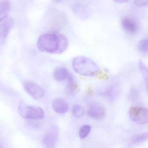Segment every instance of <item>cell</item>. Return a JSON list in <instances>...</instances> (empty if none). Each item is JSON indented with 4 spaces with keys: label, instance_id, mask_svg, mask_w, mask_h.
Listing matches in <instances>:
<instances>
[{
    "label": "cell",
    "instance_id": "6da1fadb",
    "mask_svg": "<svg viewBox=\"0 0 148 148\" xmlns=\"http://www.w3.org/2000/svg\"><path fill=\"white\" fill-rule=\"evenodd\" d=\"M73 69L85 76H93L99 73V67L93 60L83 56L76 57L72 62Z\"/></svg>",
    "mask_w": 148,
    "mask_h": 148
},
{
    "label": "cell",
    "instance_id": "7a4b0ae2",
    "mask_svg": "<svg viewBox=\"0 0 148 148\" xmlns=\"http://www.w3.org/2000/svg\"><path fill=\"white\" fill-rule=\"evenodd\" d=\"M58 46V37L56 33L44 34L38 38L37 47L40 51L55 53Z\"/></svg>",
    "mask_w": 148,
    "mask_h": 148
},
{
    "label": "cell",
    "instance_id": "3957f363",
    "mask_svg": "<svg viewBox=\"0 0 148 148\" xmlns=\"http://www.w3.org/2000/svg\"><path fill=\"white\" fill-rule=\"evenodd\" d=\"M18 111L24 119L41 120L44 117V111L41 108L36 106H29L23 102L19 103Z\"/></svg>",
    "mask_w": 148,
    "mask_h": 148
},
{
    "label": "cell",
    "instance_id": "277c9868",
    "mask_svg": "<svg viewBox=\"0 0 148 148\" xmlns=\"http://www.w3.org/2000/svg\"><path fill=\"white\" fill-rule=\"evenodd\" d=\"M129 116L134 122L140 125L145 124L148 122V110L142 107H132L129 109Z\"/></svg>",
    "mask_w": 148,
    "mask_h": 148
},
{
    "label": "cell",
    "instance_id": "5b68a950",
    "mask_svg": "<svg viewBox=\"0 0 148 148\" xmlns=\"http://www.w3.org/2000/svg\"><path fill=\"white\" fill-rule=\"evenodd\" d=\"M59 135L57 126L53 125L48 130L43 138V144L45 148H56Z\"/></svg>",
    "mask_w": 148,
    "mask_h": 148
},
{
    "label": "cell",
    "instance_id": "8992f818",
    "mask_svg": "<svg viewBox=\"0 0 148 148\" xmlns=\"http://www.w3.org/2000/svg\"><path fill=\"white\" fill-rule=\"evenodd\" d=\"M23 85L27 93L34 99H40L44 96L43 89L34 82L25 81L23 83Z\"/></svg>",
    "mask_w": 148,
    "mask_h": 148
},
{
    "label": "cell",
    "instance_id": "52a82bcc",
    "mask_svg": "<svg viewBox=\"0 0 148 148\" xmlns=\"http://www.w3.org/2000/svg\"><path fill=\"white\" fill-rule=\"evenodd\" d=\"M14 25V21L10 17L4 18L0 23V44L3 45L6 42L10 31Z\"/></svg>",
    "mask_w": 148,
    "mask_h": 148
},
{
    "label": "cell",
    "instance_id": "ba28073f",
    "mask_svg": "<svg viewBox=\"0 0 148 148\" xmlns=\"http://www.w3.org/2000/svg\"><path fill=\"white\" fill-rule=\"evenodd\" d=\"M89 116L96 120H102L105 117L106 111L101 105L98 103H93L87 110Z\"/></svg>",
    "mask_w": 148,
    "mask_h": 148
},
{
    "label": "cell",
    "instance_id": "9c48e42d",
    "mask_svg": "<svg viewBox=\"0 0 148 148\" xmlns=\"http://www.w3.org/2000/svg\"><path fill=\"white\" fill-rule=\"evenodd\" d=\"M123 29L130 34H135L137 32L138 26L135 21L129 17H125L122 21Z\"/></svg>",
    "mask_w": 148,
    "mask_h": 148
},
{
    "label": "cell",
    "instance_id": "30bf717a",
    "mask_svg": "<svg viewBox=\"0 0 148 148\" xmlns=\"http://www.w3.org/2000/svg\"><path fill=\"white\" fill-rule=\"evenodd\" d=\"M52 107L55 112L59 114H65L69 109L67 102L62 98L55 99L52 103Z\"/></svg>",
    "mask_w": 148,
    "mask_h": 148
},
{
    "label": "cell",
    "instance_id": "8fae6325",
    "mask_svg": "<svg viewBox=\"0 0 148 148\" xmlns=\"http://www.w3.org/2000/svg\"><path fill=\"white\" fill-rule=\"evenodd\" d=\"M67 83L65 88V92L68 95L73 96L75 95L77 90V86L74 79V77L69 73L67 77Z\"/></svg>",
    "mask_w": 148,
    "mask_h": 148
},
{
    "label": "cell",
    "instance_id": "7c38bea8",
    "mask_svg": "<svg viewBox=\"0 0 148 148\" xmlns=\"http://www.w3.org/2000/svg\"><path fill=\"white\" fill-rule=\"evenodd\" d=\"M58 37V46L55 53L61 54L67 50L68 47V40L67 37L62 34L56 33Z\"/></svg>",
    "mask_w": 148,
    "mask_h": 148
},
{
    "label": "cell",
    "instance_id": "4fadbf2b",
    "mask_svg": "<svg viewBox=\"0 0 148 148\" xmlns=\"http://www.w3.org/2000/svg\"><path fill=\"white\" fill-rule=\"evenodd\" d=\"M68 74L67 70L65 67L59 66L55 69L53 76L56 81H61L67 78Z\"/></svg>",
    "mask_w": 148,
    "mask_h": 148
},
{
    "label": "cell",
    "instance_id": "5bb4252c",
    "mask_svg": "<svg viewBox=\"0 0 148 148\" xmlns=\"http://www.w3.org/2000/svg\"><path fill=\"white\" fill-rule=\"evenodd\" d=\"M72 113L75 117L79 118L81 117L84 114V109L81 105L76 104L72 108Z\"/></svg>",
    "mask_w": 148,
    "mask_h": 148
},
{
    "label": "cell",
    "instance_id": "9a60e30c",
    "mask_svg": "<svg viewBox=\"0 0 148 148\" xmlns=\"http://www.w3.org/2000/svg\"><path fill=\"white\" fill-rule=\"evenodd\" d=\"M91 127L89 125H85L83 126L79 130V135L80 138L83 139L86 138L90 133Z\"/></svg>",
    "mask_w": 148,
    "mask_h": 148
},
{
    "label": "cell",
    "instance_id": "2e32d148",
    "mask_svg": "<svg viewBox=\"0 0 148 148\" xmlns=\"http://www.w3.org/2000/svg\"><path fill=\"white\" fill-rule=\"evenodd\" d=\"M147 139L148 133L145 132L136 136L133 140V143L135 144H140L146 141Z\"/></svg>",
    "mask_w": 148,
    "mask_h": 148
},
{
    "label": "cell",
    "instance_id": "e0dca14e",
    "mask_svg": "<svg viewBox=\"0 0 148 148\" xmlns=\"http://www.w3.org/2000/svg\"><path fill=\"white\" fill-rule=\"evenodd\" d=\"M138 47L140 51L142 53H147L148 51L147 39H144L141 40L139 42Z\"/></svg>",
    "mask_w": 148,
    "mask_h": 148
},
{
    "label": "cell",
    "instance_id": "ac0fdd59",
    "mask_svg": "<svg viewBox=\"0 0 148 148\" xmlns=\"http://www.w3.org/2000/svg\"><path fill=\"white\" fill-rule=\"evenodd\" d=\"M10 8V3L7 0H3L0 2V12L8 13Z\"/></svg>",
    "mask_w": 148,
    "mask_h": 148
},
{
    "label": "cell",
    "instance_id": "d6986e66",
    "mask_svg": "<svg viewBox=\"0 0 148 148\" xmlns=\"http://www.w3.org/2000/svg\"><path fill=\"white\" fill-rule=\"evenodd\" d=\"M139 69L141 73L142 74L145 81L147 82L148 69L142 63V62L140 61L139 63Z\"/></svg>",
    "mask_w": 148,
    "mask_h": 148
},
{
    "label": "cell",
    "instance_id": "ffe728a7",
    "mask_svg": "<svg viewBox=\"0 0 148 148\" xmlns=\"http://www.w3.org/2000/svg\"><path fill=\"white\" fill-rule=\"evenodd\" d=\"M116 91H117L115 88H110L106 92L105 95L106 96H107L109 98L113 99V97H114L116 95Z\"/></svg>",
    "mask_w": 148,
    "mask_h": 148
},
{
    "label": "cell",
    "instance_id": "44dd1931",
    "mask_svg": "<svg viewBox=\"0 0 148 148\" xmlns=\"http://www.w3.org/2000/svg\"><path fill=\"white\" fill-rule=\"evenodd\" d=\"M135 3L139 7H146L148 4V0H135Z\"/></svg>",
    "mask_w": 148,
    "mask_h": 148
},
{
    "label": "cell",
    "instance_id": "7402d4cb",
    "mask_svg": "<svg viewBox=\"0 0 148 148\" xmlns=\"http://www.w3.org/2000/svg\"><path fill=\"white\" fill-rule=\"evenodd\" d=\"M129 96H130L129 98L132 100H134L135 99H136L138 96V93H137V91L134 89H133L130 92Z\"/></svg>",
    "mask_w": 148,
    "mask_h": 148
},
{
    "label": "cell",
    "instance_id": "603a6c76",
    "mask_svg": "<svg viewBox=\"0 0 148 148\" xmlns=\"http://www.w3.org/2000/svg\"><path fill=\"white\" fill-rule=\"evenodd\" d=\"M8 13L5 12H0V23L2 21L7 17Z\"/></svg>",
    "mask_w": 148,
    "mask_h": 148
},
{
    "label": "cell",
    "instance_id": "cb8c5ba5",
    "mask_svg": "<svg viewBox=\"0 0 148 148\" xmlns=\"http://www.w3.org/2000/svg\"><path fill=\"white\" fill-rule=\"evenodd\" d=\"M113 1L118 3H127L129 1V0H113Z\"/></svg>",
    "mask_w": 148,
    "mask_h": 148
},
{
    "label": "cell",
    "instance_id": "d4e9b609",
    "mask_svg": "<svg viewBox=\"0 0 148 148\" xmlns=\"http://www.w3.org/2000/svg\"><path fill=\"white\" fill-rule=\"evenodd\" d=\"M57 1H62V0H56Z\"/></svg>",
    "mask_w": 148,
    "mask_h": 148
},
{
    "label": "cell",
    "instance_id": "484cf974",
    "mask_svg": "<svg viewBox=\"0 0 148 148\" xmlns=\"http://www.w3.org/2000/svg\"><path fill=\"white\" fill-rule=\"evenodd\" d=\"M0 148H1V147H0Z\"/></svg>",
    "mask_w": 148,
    "mask_h": 148
}]
</instances>
